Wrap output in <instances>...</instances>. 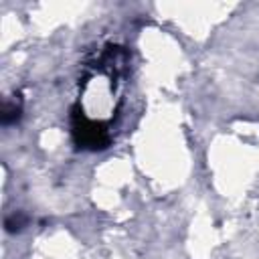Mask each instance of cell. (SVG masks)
<instances>
[{
    "instance_id": "1",
    "label": "cell",
    "mask_w": 259,
    "mask_h": 259,
    "mask_svg": "<svg viewBox=\"0 0 259 259\" xmlns=\"http://www.w3.org/2000/svg\"><path fill=\"white\" fill-rule=\"evenodd\" d=\"M22 115V97L20 93H14L2 101V111H0V121L2 125H10L18 121Z\"/></svg>"
},
{
    "instance_id": "2",
    "label": "cell",
    "mask_w": 259,
    "mask_h": 259,
    "mask_svg": "<svg viewBox=\"0 0 259 259\" xmlns=\"http://www.w3.org/2000/svg\"><path fill=\"white\" fill-rule=\"evenodd\" d=\"M26 223H28L26 214L20 212V210H14V212H10V214L6 217L4 227H6L8 233H18V231H22V229L26 227Z\"/></svg>"
}]
</instances>
